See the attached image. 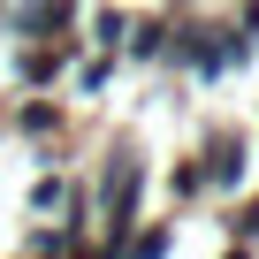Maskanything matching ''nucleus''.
I'll list each match as a JSON object with an SVG mask.
<instances>
[{"label":"nucleus","instance_id":"obj_2","mask_svg":"<svg viewBox=\"0 0 259 259\" xmlns=\"http://www.w3.org/2000/svg\"><path fill=\"white\" fill-rule=\"evenodd\" d=\"M16 31H61V0H31V8H16Z\"/></svg>","mask_w":259,"mask_h":259},{"label":"nucleus","instance_id":"obj_4","mask_svg":"<svg viewBox=\"0 0 259 259\" xmlns=\"http://www.w3.org/2000/svg\"><path fill=\"white\" fill-rule=\"evenodd\" d=\"M122 251H168V229H138V236H122Z\"/></svg>","mask_w":259,"mask_h":259},{"label":"nucleus","instance_id":"obj_3","mask_svg":"<svg viewBox=\"0 0 259 259\" xmlns=\"http://www.w3.org/2000/svg\"><path fill=\"white\" fill-rule=\"evenodd\" d=\"M236 168H244V145H229V138H221V145H213V168H206V176H213V183H229Z\"/></svg>","mask_w":259,"mask_h":259},{"label":"nucleus","instance_id":"obj_1","mask_svg":"<svg viewBox=\"0 0 259 259\" xmlns=\"http://www.w3.org/2000/svg\"><path fill=\"white\" fill-rule=\"evenodd\" d=\"M138 183H145V160H138V153H114V168H107V191H99V206H107V229H114V251H122L130 221H138Z\"/></svg>","mask_w":259,"mask_h":259}]
</instances>
